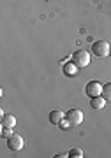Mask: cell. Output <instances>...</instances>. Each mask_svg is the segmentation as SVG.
<instances>
[{"mask_svg":"<svg viewBox=\"0 0 111 158\" xmlns=\"http://www.w3.org/2000/svg\"><path fill=\"white\" fill-rule=\"evenodd\" d=\"M56 156H58V158H62V156H69V153H58Z\"/></svg>","mask_w":111,"mask_h":158,"instance_id":"5bb4252c","label":"cell"},{"mask_svg":"<svg viewBox=\"0 0 111 158\" xmlns=\"http://www.w3.org/2000/svg\"><path fill=\"white\" fill-rule=\"evenodd\" d=\"M11 135H12V128H4V127H2V137H4V139H9Z\"/></svg>","mask_w":111,"mask_h":158,"instance_id":"7c38bea8","label":"cell"},{"mask_svg":"<svg viewBox=\"0 0 111 158\" xmlns=\"http://www.w3.org/2000/svg\"><path fill=\"white\" fill-rule=\"evenodd\" d=\"M85 93H87L90 98L102 95V85H100L99 81H90L88 85L85 86Z\"/></svg>","mask_w":111,"mask_h":158,"instance_id":"277c9868","label":"cell"},{"mask_svg":"<svg viewBox=\"0 0 111 158\" xmlns=\"http://www.w3.org/2000/svg\"><path fill=\"white\" fill-rule=\"evenodd\" d=\"M109 56H111V48H109Z\"/></svg>","mask_w":111,"mask_h":158,"instance_id":"9a60e30c","label":"cell"},{"mask_svg":"<svg viewBox=\"0 0 111 158\" xmlns=\"http://www.w3.org/2000/svg\"><path fill=\"white\" fill-rule=\"evenodd\" d=\"M109 48L111 46L108 44L106 40H97V42H94V46H92V51L95 53V56L106 58V56H109Z\"/></svg>","mask_w":111,"mask_h":158,"instance_id":"7a4b0ae2","label":"cell"},{"mask_svg":"<svg viewBox=\"0 0 111 158\" xmlns=\"http://www.w3.org/2000/svg\"><path fill=\"white\" fill-rule=\"evenodd\" d=\"M0 127H4V128H14L16 127V118L12 114H2Z\"/></svg>","mask_w":111,"mask_h":158,"instance_id":"8992f818","label":"cell"},{"mask_svg":"<svg viewBox=\"0 0 111 158\" xmlns=\"http://www.w3.org/2000/svg\"><path fill=\"white\" fill-rule=\"evenodd\" d=\"M72 62L76 63L78 67H88L90 65V53L85 49H78L74 51V55H72Z\"/></svg>","mask_w":111,"mask_h":158,"instance_id":"6da1fadb","label":"cell"},{"mask_svg":"<svg viewBox=\"0 0 111 158\" xmlns=\"http://www.w3.org/2000/svg\"><path fill=\"white\" fill-rule=\"evenodd\" d=\"M60 128H62V130H67V128H71V123L67 121V118H65V119H62V121H60Z\"/></svg>","mask_w":111,"mask_h":158,"instance_id":"4fadbf2b","label":"cell"},{"mask_svg":"<svg viewBox=\"0 0 111 158\" xmlns=\"http://www.w3.org/2000/svg\"><path fill=\"white\" fill-rule=\"evenodd\" d=\"M65 118H67V121L71 123V127H78V125H81V121H83V111H81V109H71V111H67Z\"/></svg>","mask_w":111,"mask_h":158,"instance_id":"3957f363","label":"cell"},{"mask_svg":"<svg viewBox=\"0 0 111 158\" xmlns=\"http://www.w3.org/2000/svg\"><path fill=\"white\" fill-rule=\"evenodd\" d=\"M104 106H106V98H104L102 95L90 98V107L95 109V111H100V109H104Z\"/></svg>","mask_w":111,"mask_h":158,"instance_id":"ba28073f","label":"cell"},{"mask_svg":"<svg viewBox=\"0 0 111 158\" xmlns=\"http://www.w3.org/2000/svg\"><path fill=\"white\" fill-rule=\"evenodd\" d=\"M78 65H76V63L72 62V63H65V65H64V74H65V76H76V74H78Z\"/></svg>","mask_w":111,"mask_h":158,"instance_id":"9c48e42d","label":"cell"},{"mask_svg":"<svg viewBox=\"0 0 111 158\" xmlns=\"http://www.w3.org/2000/svg\"><path fill=\"white\" fill-rule=\"evenodd\" d=\"M102 97H104L106 100H111V83L102 85Z\"/></svg>","mask_w":111,"mask_h":158,"instance_id":"30bf717a","label":"cell"},{"mask_svg":"<svg viewBox=\"0 0 111 158\" xmlns=\"http://www.w3.org/2000/svg\"><path fill=\"white\" fill-rule=\"evenodd\" d=\"M69 156L71 158H81L83 156V149H81V148H72L71 151H69Z\"/></svg>","mask_w":111,"mask_h":158,"instance_id":"8fae6325","label":"cell"},{"mask_svg":"<svg viewBox=\"0 0 111 158\" xmlns=\"http://www.w3.org/2000/svg\"><path fill=\"white\" fill-rule=\"evenodd\" d=\"M48 119H50V123H53V125H60L62 119H65V113H62V111L55 109V111H51L50 113Z\"/></svg>","mask_w":111,"mask_h":158,"instance_id":"52a82bcc","label":"cell"},{"mask_svg":"<svg viewBox=\"0 0 111 158\" xmlns=\"http://www.w3.org/2000/svg\"><path fill=\"white\" fill-rule=\"evenodd\" d=\"M7 146L11 151H21L23 146H25V141H23L21 135H18V134H12L9 139H7Z\"/></svg>","mask_w":111,"mask_h":158,"instance_id":"5b68a950","label":"cell"}]
</instances>
